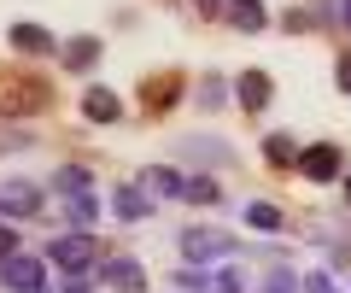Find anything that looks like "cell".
Here are the masks:
<instances>
[{"mask_svg": "<svg viewBox=\"0 0 351 293\" xmlns=\"http://www.w3.org/2000/svg\"><path fill=\"white\" fill-rule=\"evenodd\" d=\"M36 293H47V288H36Z\"/></svg>", "mask_w": 351, "mask_h": 293, "instance_id": "836d02e7", "label": "cell"}, {"mask_svg": "<svg viewBox=\"0 0 351 293\" xmlns=\"http://www.w3.org/2000/svg\"><path fill=\"white\" fill-rule=\"evenodd\" d=\"M170 288L176 293H211V276H205V264L199 270L188 264V270H176V276H170Z\"/></svg>", "mask_w": 351, "mask_h": 293, "instance_id": "44dd1931", "label": "cell"}, {"mask_svg": "<svg viewBox=\"0 0 351 293\" xmlns=\"http://www.w3.org/2000/svg\"><path fill=\"white\" fill-rule=\"evenodd\" d=\"M41 211V188L36 182H6V188H0V217H36Z\"/></svg>", "mask_w": 351, "mask_h": 293, "instance_id": "9c48e42d", "label": "cell"}, {"mask_svg": "<svg viewBox=\"0 0 351 293\" xmlns=\"http://www.w3.org/2000/svg\"><path fill=\"white\" fill-rule=\"evenodd\" d=\"M176 100H182V71H158V77L141 82V106H147V117H164Z\"/></svg>", "mask_w": 351, "mask_h": 293, "instance_id": "277c9868", "label": "cell"}, {"mask_svg": "<svg viewBox=\"0 0 351 293\" xmlns=\"http://www.w3.org/2000/svg\"><path fill=\"white\" fill-rule=\"evenodd\" d=\"M182 153H188L193 165H228V159H234V153L223 147V141H211V135H193V141H182Z\"/></svg>", "mask_w": 351, "mask_h": 293, "instance_id": "2e32d148", "label": "cell"}, {"mask_svg": "<svg viewBox=\"0 0 351 293\" xmlns=\"http://www.w3.org/2000/svg\"><path fill=\"white\" fill-rule=\"evenodd\" d=\"M217 18H228L234 30H246V36H258L263 24H269V12H263V0H223V12Z\"/></svg>", "mask_w": 351, "mask_h": 293, "instance_id": "7c38bea8", "label": "cell"}, {"mask_svg": "<svg viewBox=\"0 0 351 293\" xmlns=\"http://www.w3.org/2000/svg\"><path fill=\"white\" fill-rule=\"evenodd\" d=\"M193 6H199V18H217V12H223V0H193Z\"/></svg>", "mask_w": 351, "mask_h": 293, "instance_id": "1f68e13d", "label": "cell"}, {"mask_svg": "<svg viewBox=\"0 0 351 293\" xmlns=\"http://www.w3.org/2000/svg\"><path fill=\"white\" fill-rule=\"evenodd\" d=\"M346 200H351V176H346Z\"/></svg>", "mask_w": 351, "mask_h": 293, "instance_id": "d6a6232c", "label": "cell"}, {"mask_svg": "<svg viewBox=\"0 0 351 293\" xmlns=\"http://www.w3.org/2000/svg\"><path fill=\"white\" fill-rule=\"evenodd\" d=\"M334 24H339V30H351V0H334Z\"/></svg>", "mask_w": 351, "mask_h": 293, "instance_id": "4dcf8cb0", "label": "cell"}, {"mask_svg": "<svg viewBox=\"0 0 351 293\" xmlns=\"http://www.w3.org/2000/svg\"><path fill=\"white\" fill-rule=\"evenodd\" d=\"M100 276H106L112 293H147V270H141V258H106Z\"/></svg>", "mask_w": 351, "mask_h": 293, "instance_id": "8992f818", "label": "cell"}, {"mask_svg": "<svg viewBox=\"0 0 351 293\" xmlns=\"http://www.w3.org/2000/svg\"><path fill=\"white\" fill-rule=\"evenodd\" d=\"M263 159H269L276 170L299 165V141H293V135H263Z\"/></svg>", "mask_w": 351, "mask_h": 293, "instance_id": "d6986e66", "label": "cell"}, {"mask_svg": "<svg viewBox=\"0 0 351 293\" xmlns=\"http://www.w3.org/2000/svg\"><path fill=\"white\" fill-rule=\"evenodd\" d=\"M299 170H304L311 182H334V176H339V147H334V141L304 147V153H299Z\"/></svg>", "mask_w": 351, "mask_h": 293, "instance_id": "30bf717a", "label": "cell"}, {"mask_svg": "<svg viewBox=\"0 0 351 293\" xmlns=\"http://www.w3.org/2000/svg\"><path fill=\"white\" fill-rule=\"evenodd\" d=\"M112 217H117V223H147V217H152V194L141 188V182L112 188Z\"/></svg>", "mask_w": 351, "mask_h": 293, "instance_id": "52a82bcc", "label": "cell"}, {"mask_svg": "<svg viewBox=\"0 0 351 293\" xmlns=\"http://www.w3.org/2000/svg\"><path fill=\"white\" fill-rule=\"evenodd\" d=\"M246 223H252V229H287V217H281L269 200H252L246 205Z\"/></svg>", "mask_w": 351, "mask_h": 293, "instance_id": "ffe728a7", "label": "cell"}, {"mask_svg": "<svg viewBox=\"0 0 351 293\" xmlns=\"http://www.w3.org/2000/svg\"><path fill=\"white\" fill-rule=\"evenodd\" d=\"M211 293H246V276H240V264L217 270V276H211Z\"/></svg>", "mask_w": 351, "mask_h": 293, "instance_id": "d4e9b609", "label": "cell"}, {"mask_svg": "<svg viewBox=\"0 0 351 293\" xmlns=\"http://www.w3.org/2000/svg\"><path fill=\"white\" fill-rule=\"evenodd\" d=\"M334 82H339V94H351V47H339V59H334Z\"/></svg>", "mask_w": 351, "mask_h": 293, "instance_id": "83f0119b", "label": "cell"}, {"mask_svg": "<svg viewBox=\"0 0 351 293\" xmlns=\"http://www.w3.org/2000/svg\"><path fill=\"white\" fill-rule=\"evenodd\" d=\"M258 293H299V276H293V270H276V276L263 281Z\"/></svg>", "mask_w": 351, "mask_h": 293, "instance_id": "484cf974", "label": "cell"}, {"mask_svg": "<svg viewBox=\"0 0 351 293\" xmlns=\"http://www.w3.org/2000/svg\"><path fill=\"white\" fill-rule=\"evenodd\" d=\"M0 288H6V293H36L41 288V258L6 253V258H0Z\"/></svg>", "mask_w": 351, "mask_h": 293, "instance_id": "5b68a950", "label": "cell"}, {"mask_svg": "<svg viewBox=\"0 0 351 293\" xmlns=\"http://www.w3.org/2000/svg\"><path fill=\"white\" fill-rule=\"evenodd\" d=\"M82 117L88 124H117V117H123V100H117L112 89H88L82 94Z\"/></svg>", "mask_w": 351, "mask_h": 293, "instance_id": "4fadbf2b", "label": "cell"}, {"mask_svg": "<svg viewBox=\"0 0 351 293\" xmlns=\"http://www.w3.org/2000/svg\"><path fill=\"white\" fill-rule=\"evenodd\" d=\"M240 241L223 229H182V258L188 264H211V258H234Z\"/></svg>", "mask_w": 351, "mask_h": 293, "instance_id": "3957f363", "label": "cell"}, {"mask_svg": "<svg viewBox=\"0 0 351 293\" xmlns=\"http://www.w3.org/2000/svg\"><path fill=\"white\" fill-rule=\"evenodd\" d=\"M64 205H71V217L82 223V229L94 223V217H100V194H94V188H88V194H76V200H64Z\"/></svg>", "mask_w": 351, "mask_h": 293, "instance_id": "cb8c5ba5", "label": "cell"}, {"mask_svg": "<svg viewBox=\"0 0 351 293\" xmlns=\"http://www.w3.org/2000/svg\"><path fill=\"white\" fill-rule=\"evenodd\" d=\"M182 200H193V205H217L223 200V188H217V176H182Z\"/></svg>", "mask_w": 351, "mask_h": 293, "instance_id": "ac0fdd59", "label": "cell"}, {"mask_svg": "<svg viewBox=\"0 0 351 293\" xmlns=\"http://www.w3.org/2000/svg\"><path fill=\"white\" fill-rule=\"evenodd\" d=\"M53 89L41 77H18V71H0V117H29V112H47Z\"/></svg>", "mask_w": 351, "mask_h": 293, "instance_id": "6da1fadb", "label": "cell"}, {"mask_svg": "<svg viewBox=\"0 0 351 293\" xmlns=\"http://www.w3.org/2000/svg\"><path fill=\"white\" fill-rule=\"evenodd\" d=\"M269 94H276L269 71H240V77H234V100H240V112H263V106H269Z\"/></svg>", "mask_w": 351, "mask_h": 293, "instance_id": "ba28073f", "label": "cell"}, {"mask_svg": "<svg viewBox=\"0 0 351 293\" xmlns=\"http://www.w3.org/2000/svg\"><path fill=\"white\" fill-rule=\"evenodd\" d=\"M47 258L59 270H88L94 264V258H100V241H94V235L88 229H71V235H53L47 241Z\"/></svg>", "mask_w": 351, "mask_h": 293, "instance_id": "7a4b0ae2", "label": "cell"}, {"mask_svg": "<svg viewBox=\"0 0 351 293\" xmlns=\"http://www.w3.org/2000/svg\"><path fill=\"white\" fill-rule=\"evenodd\" d=\"M6 47H18V53H29V59H41V53H59V41H53L41 24H12V30H6Z\"/></svg>", "mask_w": 351, "mask_h": 293, "instance_id": "8fae6325", "label": "cell"}, {"mask_svg": "<svg viewBox=\"0 0 351 293\" xmlns=\"http://www.w3.org/2000/svg\"><path fill=\"white\" fill-rule=\"evenodd\" d=\"M53 188H59V200H76V194L94 188V176H88L82 165H59V170H53Z\"/></svg>", "mask_w": 351, "mask_h": 293, "instance_id": "e0dca14e", "label": "cell"}, {"mask_svg": "<svg viewBox=\"0 0 351 293\" xmlns=\"http://www.w3.org/2000/svg\"><path fill=\"white\" fill-rule=\"evenodd\" d=\"M59 59H64V71H94V65H100V41L94 36H71L59 47Z\"/></svg>", "mask_w": 351, "mask_h": 293, "instance_id": "5bb4252c", "label": "cell"}, {"mask_svg": "<svg viewBox=\"0 0 351 293\" xmlns=\"http://www.w3.org/2000/svg\"><path fill=\"white\" fill-rule=\"evenodd\" d=\"M223 100H228V82L217 77V71H205V77H199V106H205V112H217Z\"/></svg>", "mask_w": 351, "mask_h": 293, "instance_id": "7402d4cb", "label": "cell"}, {"mask_svg": "<svg viewBox=\"0 0 351 293\" xmlns=\"http://www.w3.org/2000/svg\"><path fill=\"white\" fill-rule=\"evenodd\" d=\"M299 293H339L334 276H299Z\"/></svg>", "mask_w": 351, "mask_h": 293, "instance_id": "f1b7e54d", "label": "cell"}, {"mask_svg": "<svg viewBox=\"0 0 351 293\" xmlns=\"http://www.w3.org/2000/svg\"><path fill=\"white\" fill-rule=\"evenodd\" d=\"M29 147H36V135H29V129L0 124V153H29Z\"/></svg>", "mask_w": 351, "mask_h": 293, "instance_id": "603a6c76", "label": "cell"}, {"mask_svg": "<svg viewBox=\"0 0 351 293\" xmlns=\"http://www.w3.org/2000/svg\"><path fill=\"white\" fill-rule=\"evenodd\" d=\"M141 188H147L152 200H182V176H176L170 165H152L147 176H141Z\"/></svg>", "mask_w": 351, "mask_h": 293, "instance_id": "9a60e30c", "label": "cell"}, {"mask_svg": "<svg viewBox=\"0 0 351 293\" xmlns=\"http://www.w3.org/2000/svg\"><path fill=\"white\" fill-rule=\"evenodd\" d=\"M6 253H18V229L6 223V217H0V258H6Z\"/></svg>", "mask_w": 351, "mask_h": 293, "instance_id": "f546056e", "label": "cell"}, {"mask_svg": "<svg viewBox=\"0 0 351 293\" xmlns=\"http://www.w3.org/2000/svg\"><path fill=\"white\" fill-rule=\"evenodd\" d=\"M59 293H94V281H88V270H64Z\"/></svg>", "mask_w": 351, "mask_h": 293, "instance_id": "4316f807", "label": "cell"}]
</instances>
